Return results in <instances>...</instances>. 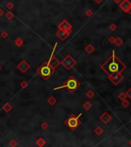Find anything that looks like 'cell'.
<instances>
[{"mask_svg": "<svg viewBox=\"0 0 131 147\" xmlns=\"http://www.w3.org/2000/svg\"><path fill=\"white\" fill-rule=\"evenodd\" d=\"M100 68L108 76H111L113 74L124 71L127 69V66L117 57L115 51L114 50L112 51L111 56L100 66Z\"/></svg>", "mask_w": 131, "mask_h": 147, "instance_id": "obj_1", "label": "cell"}, {"mask_svg": "<svg viewBox=\"0 0 131 147\" xmlns=\"http://www.w3.org/2000/svg\"><path fill=\"white\" fill-rule=\"evenodd\" d=\"M80 86H81L80 81H78L74 76H70L69 78L64 82L62 86L54 88V90H58V89H61V88H66V89H68V90L70 93L73 94L77 89L80 87Z\"/></svg>", "mask_w": 131, "mask_h": 147, "instance_id": "obj_2", "label": "cell"}, {"mask_svg": "<svg viewBox=\"0 0 131 147\" xmlns=\"http://www.w3.org/2000/svg\"><path fill=\"white\" fill-rule=\"evenodd\" d=\"M39 76L41 77L44 80H48L49 79L51 75L54 73V70L51 69V67L49 66L48 61H45V62L41 64V65L36 70Z\"/></svg>", "mask_w": 131, "mask_h": 147, "instance_id": "obj_3", "label": "cell"}, {"mask_svg": "<svg viewBox=\"0 0 131 147\" xmlns=\"http://www.w3.org/2000/svg\"><path fill=\"white\" fill-rule=\"evenodd\" d=\"M81 115H82L81 113H80L78 116H75L74 114H72L65 120L66 126L68 127L71 131H74L81 124V121L80 120V116Z\"/></svg>", "mask_w": 131, "mask_h": 147, "instance_id": "obj_4", "label": "cell"}, {"mask_svg": "<svg viewBox=\"0 0 131 147\" xmlns=\"http://www.w3.org/2000/svg\"><path fill=\"white\" fill-rule=\"evenodd\" d=\"M61 64L65 67V68L66 70H70L77 64V61H76L70 54H68L61 61Z\"/></svg>", "mask_w": 131, "mask_h": 147, "instance_id": "obj_5", "label": "cell"}, {"mask_svg": "<svg viewBox=\"0 0 131 147\" xmlns=\"http://www.w3.org/2000/svg\"><path fill=\"white\" fill-rule=\"evenodd\" d=\"M108 78L111 83L114 84V85L117 86L124 79V77L122 74V73H115L111 76H108Z\"/></svg>", "mask_w": 131, "mask_h": 147, "instance_id": "obj_6", "label": "cell"}, {"mask_svg": "<svg viewBox=\"0 0 131 147\" xmlns=\"http://www.w3.org/2000/svg\"><path fill=\"white\" fill-rule=\"evenodd\" d=\"M30 67H31V65H30L25 60L21 61L20 62L17 64V68L23 74H25V72L28 71V70L30 69Z\"/></svg>", "mask_w": 131, "mask_h": 147, "instance_id": "obj_7", "label": "cell"}, {"mask_svg": "<svg viewBox=\"0 0 131 147\" xmlns=\"http://www.w3.org/2000/svg\"><path fill=\"white\" fill-rule=\"evenodd\" d=\"M59 30L65 31V32H71L72 29V25L67 20H63L57 26Z\"/></svg>", "mask_w": 131, "mask_h": 147, "instance_id": "obj_8", "label": "cell"}, {"mask_svg": "<svg viewBox=\"0 0 131 147\" xmlns=\"http://www.w3.org/2000/svg\"><path fill=\"white\" fill-rule=\"evenodd\" d=\"M71 32H65V31L58 30L56 32V35L60 40H61V41H65L67 38L71 35Z\"/></svg>", "mask_w": 131, "mask_h": 147, "instance_id": "obj_9", "label": "cell"}, {"mask_svg": "<svg viewBox=\"0 0 131 147\" xmlns=\"http://www.w3.org/2000/svg\"><path fill=\"white\" fill-rule=\"evenodd\" d=\"M100 119L103 124H107L108 122L112 119V116L111 114H109L107 112L103 113V114L100 116Z\"/></svg>", "mask_w": 131, "mask_h": 147, "instance_id": "obj_10", "label": "cell"}, {"mask_svg": "<svg viewBox=\"0 0 131 147\" xmlns=\"http://www.w3.org/2000/svg\"><path fill=\"white\" fill-rule=\"evenodd\" d=\"M120 8L123 10L124 12H127L130 6H131V2L129 0H122V2L120 3Z\"/></svg>", "mask_w": 131, "mask_h": 147, "instance_id": "obj_11", "label": "cell"}, {"mask_svg": "<svg viewBox=\"0 0 131 147\" xmlns=\"http://www.w3.org/2000/svg\"><path fill=\"white\" fill-rule=\"evenodd\" d=\"M84 50H85V51H86V53H87L88 54H91L92 53H94V51H95V48H94L91 44H88L86 47H85Z\"/></svg>", "mask_w": 131, "mask_h": 147, "instance_id": "obj_12", "label": "cell"}, {"mask_svg": "<svg viewBox=\"0 0 131 147\" xmlns=\"http://www.w3.org/2000/svg\"><path fill=\"white\" fill-rule=\"evenodd\" d=\"M2 109L3 110L5 113H9L11 110H12V105L9 103H6L2 106Z\"/></svg>", "mask_w": 131, "mask_h": 147, "instance_id": "obj_13", "label": "cell"}, {"mask_svg": "<svg viewBox=\"0 0 131 147\" xmlns=\"http://www.w3.org/2000/svg\"><path fill=\"white\" fill-rule=\"evenodd\" d=\"M103 132H104V130H103V129L101 127H97L95 129H94V133H95V134L97 135V136H101V135L103 133Z\"/></svg>", "mask_w": 131, "mask_h": 147, "instance_id": "obj_14", "label": "cell"}, {"mask_svg": "<svg viewBox=\"0 0 131 147\" xmlns=\"http://www.w3.org/2000/svg\"><path fill=\"white\" fill-rule=\"evenodd\" d=\"M48 103L51 106H54L55 105V103H57V99L53 96H51L50 97H48V99L47 100Z\"/></svg>", "mask_w": 131, "mask_h": 147, "instance_id": "obj_15", "label": "cell"}, {"mask_svg": "<svg viewBox=\"0 0 131 147\" xmlns=\"http://www.w3.org/2000/svg\"><path fill=\"white\" fill-rule=\"evenodd\" d=\"M14 43L16 44V45L17 46V47H22V46L24 44V41L23 39L22 38H20V37H19V38H17L16 40L14 41Z\"/></svg>", "mask_w": 131, "mask_h": 147, "instance_id": "obj_16", "label": "cell"}, {"mask_svg": "<svg viewBox=\"0 0 131 147\" xmlns=\"http://www.w3.org/2000/svg\"><path fill=\"white\" fill-rule=\"evenodd\" d=\"M114 44L116 45V46H117V47H120V46L123 44V40L120 37H117V38H115Z\"/></svg>", "mask_w": 131, "mask_h": 147, "instance_id": "obj_17", "label": "cell"}, {"mask_svg": "<svg viewBox=\"0 0 131 147\" xmlns=\"http://www.w3.org/2000/svg\"><path fill=\"white\" fill-rule=\"evenodd\" d=\"M45 144H46V142H45V140L43 138H39V139L36 141V145L39 147H43Z\"/></svg>", "mask_w": 131, "mask_h": 147, "instance_id": "obj_18", "label": "cell"}, {"mask_svg": "<svg viewBox=\"0 0 131 147\" xmlns=\"http://www.w3.org/2000/svg\"><path fill=\"white\" fill-rule=\"evenodd\" d=\"M83 107L85 110H89L91 107H92V103L89 101H86L84 104H83Z\"/></svg>", "mask_w": 131, "mask_h": 147, "instance_id": "obj_19", "label": "cell"}, {"mask_svg": "<svg viewBox=\"0 0 131 147\" xmlns=\"http://www.w3.org/2000/svg\"><path fill=\"white\" fill-rule=\"evenodd\" d=\"M86 97L87 98H89V99H91V98H93L94 97V95H95V93L94 92V90H87L86 92Z\"/></svg>", "mask_w": 131, "mask_h": 147, "instance_id": "obj_20", "label": "cell"}, {"mask_svg": "<svg viewBox=\"0 0 131 147\" xmlns=\"http://www.w3.org/2000/svg\"><path fill=\"white\" fill-rule=\"evenodd\" d=\"M127 94H126V93H125V92H121V93L118 95L119 100H121V101H123V100H126V99H127Z\"/></svg>", "mask_w": 131, "mask_h": 147, "instance_id": "obj_21", "label": "cell"}, {"mask_svg": "<svg viewBox=\"0 0 131 147\" xmlns=\"http://www.w3.org/2000/svg\"><path fill=\"white\" fill-rule=\"evenodd\" d=\"M13 17H14V14L12 12H7L6 14H5V18H6L7 19H8V20L12 19Z\"/></svg>", "mask_w": 131, "mask_h": 147, "instance_id": "obj_22", "label": "cell"}, {"mask_svg": "<svg viewBox=\"0 0 131 147\" xmlns=\"http://www.w3.org/2000/svg\"><path fill=\"white\" fill-rule=\"evenodd\" d=\"M121 105L123 106L124 107V108H127V107L130 106V102L126 99V100H124L122 101Z\"/></svg>", "mask_w": 131, "mask_h": 147, "instance_id": "obj_23", "label": "cell"}, {"mask_svg": "<svg viewBox=\"0 0 131 147\" xmlns=\"http://www.w3.org/2000/svg\"><path fill=\"white\" fill-rule=\"evenodd\" d=\"M20 86H21V87H22V88L25 89V88L29 86V82H27V81H23L21 82Z\"/></svg>", "mask_w": 131, "mask_h": 147, "instance_id": "obj_24", "label": "cell"}, {"mask_svg": "<svg viewBox=\"0 0 131 147\" xmlns=\"http://www.w3.org/2000/svg\"><path fill=\"white\" fill-rule=\"evenodd\" d=\"M85 15H86L87 17H91L94 15V12L91 10V9H88V10H87L86 12H85Z\"/></svg>", "mask_w": 131, "mask_h": 147, "instance_id": "obj_25", "label": "cell"}, {"mask_svg": "<svg viewBox=\"0 0 131 147\" xmlns=\"http://www.w3.org/2000/svg\"><path fill=\"white\" fill-rule=\"evenodd\" d=\"M48 127H49V126H48V124L46 122H43L41 123V129L42 130H47V129L48 128Z\"/></svg>", "mask_w": 131, "mask_h": 147, "instance_id": "obj_26", "label": "cell"}, {"mask_svg": "<svg viewBox=\"0 0 131 147\" xmlns=\"http://www.w3.org/2000/svg\"><path fill=\"white\" fill-rule=\"evenodd\" d=\"M17 141L16 139H12L10 142H9V146H12V147H15L17 146Z\"/></svg>", "mask_w": 131, "mask_h": 147, "instance_id": "obj_27", "label": "cell"}, {"mask_svg": "<svg viewBox=\"0 0 131 147\" xmlns=\"http://www.w3.org/2000/svg\"><path fill=\"white\" fill-rule=\"evenodd\" d=\"M8 36V32H6V31H3V32L1 33V37L3 39L6 38Z\"/></svg>", "mask_w": 131, "mask_h": 147, "instance_id": "obj_28", "label": "cell"}, {"mask_svg": "<svg viewBox=\"0 0 131 147\" xmlns=\"http://www.w3.org/2000/svg\"><path fill=\"white\" fill-rule=\"evenodd\" d=\"M109 29H110V30H111V31H113V32H114V31H115L116 29H117V26L115 24L113 23V24H111V25H110Z\"/></svg>", "mask_w": 131, "mask_h": 147, "instance_id": "obj_29", "label": "cell"}, {"mask_svg": "<svg viewBox=\"0 0 131 147\" xmlns=\"http://www.w3.org/2000/svg\"><path fill=\"white\" fill-rule=\"evenodd\" d=\"M6 7H7V8H8L10 10V9H12V8L14 7V5L12 4V2H8L6 3Z\"/></svg>", "mask_w": 131, "mask_h": 147, "instance_id": "obj_30", "label": "cell"}, {"mask_svg": "<svg viewBox=\"0 0 131 147\" xmlns=\"http://www.w3.org/2000/svg\"><path fill=\"white\" fill-rule=\"evenodd\" d=\"M126 94H127V96L131 100V87L129 89H128V90L126 92Z\"/></svg>", "mask_w": 131, "mask_h": 147, "instance_id": "obj_31", "label": "cell"}, {"mask_svg": "<svg viewBox=\"0 0 131 147\" xmlns=\"http://www.w3.org/2000/svg\"><path fill=\"white\" fill-rule=\"evenodd\" d=\"M114 41H115V38L114 37H110V38H109V42L111 43V44H114Z\"/></svg>", "mask_w": 131, "mask_h": 147, "instance_id": "obj_32", "label": "cell"}, {"mask_svg": "<svg viewBox=\"0 0 131 147\" xmlns=\"http://www.w3.org/2000/svg\"><path fill=\"white\" fill-rule=\"evenodd\" d=\"M3 14H4V11H3V9L0 8V17L2 16V15H3Z\"/></svg>", "mask_w": 131, "mask_h": 147, "instance_id": "obj_33", "label": "cell"}, {"mask_svg": "<svg viewBox=\"0 0 131 147\" xmlns=\"http://www.w3.org/2000/svg\"><path fill=\"white\" fill-rule=\"evenodd\" d=\"M113 1H114L116 4H120V3L122 2V0H113Z\"/></svg>", "mask_w": 131, "mask_h": 147, "instance_id": "obj_34", "label": "cell"}, {"mask_svg": "<svg viewBox=\"0 0 131 147\" xmlns=\"http://www.w3.org/2000/svg\"><path fill=\"white\" fill-rule=\"evenodd\" d=\"M94 2H95L97 4H100L102 2H103V0H94Z\"/></svg>", "mask_w": 131, "mask_h": 147, "instance_id": "obj_35", "label": "cell"}, {"mask_svg": "<svg viewBox=\"0 0 131 147\" xmlns=\"http://www.w3.org/2000/svg\"><path fill=\"white\" fill-rule=\"evenodd\" d=\"M126 13H128V14H131V6H130V7L129 8H128V10L127 11V12H126Z\"/></svg>", "mask_w": 131, "mask_h": 147, "instance_id": "obj_36", "label": "cell"}, {"mask_svg": "<svg viewBox=\"0 0 131 147\" xmlns=\"http://www.w3.org/2000/svg\"><path fill=\"white\" fill-rule=\"evenodd\" d=\"M129 145H130V146H131V139H130V140L129 141Z\"/></svg>", "mask_w": 131, "mask_h": 147, "instance_id": "obj_37", "label": "cell"}, {"mask_svg": "<svg viewBox=\"0 0 131 147\" xmlns=\"http://www.w3.org/2000/svg\"><path fill=\"white\" fill-rule=\"evenodd\" d=\"M1 69H2V66L0 65V70H1Z\"/></svg>", "mask_w": 131, "mask_h": 147, "instance_id": "obj_38", "label": "cell"}]
</instances>
